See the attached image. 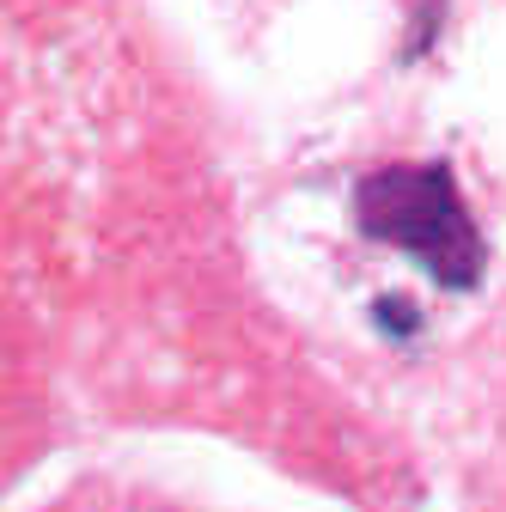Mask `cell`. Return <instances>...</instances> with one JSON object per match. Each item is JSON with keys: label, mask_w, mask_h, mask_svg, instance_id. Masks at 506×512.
<instances>
[{"label": "cell", "mask_w": 506, "mask_h": 512, "mask_svg": "<svg viewBox=\"0 0 506 512\" xmlns=\"http://www.w3.org/2000/svg\"><path fill=\"white\" fill-rule=\"evenodd\" d=\"M354 220L366 238L409 250L439 287H476L482 281V232L458 196L446 165H385L366 171L354 189Z\"/></svg>", "instance_id": "1"}]
</instances>
